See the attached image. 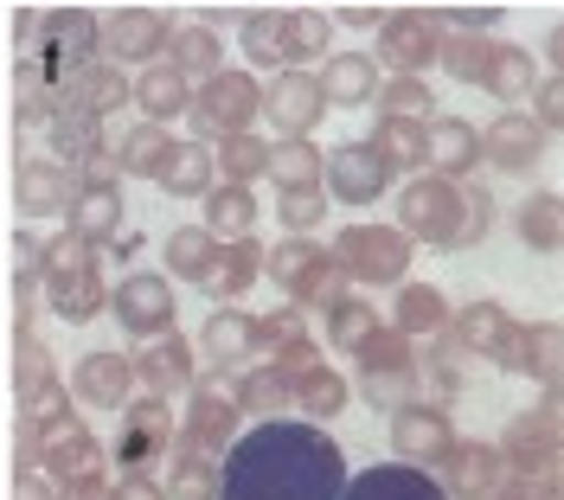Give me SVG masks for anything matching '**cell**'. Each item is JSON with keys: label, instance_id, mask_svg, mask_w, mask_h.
Wrapping results in <instances>:
<instances>
[{"label": "cell", "instance_id": "32", "mask_svg": "<svg viewBox=\"0 0 564 500\" xmlns=\"http://www.w3.org/2000/svg\"><path fill=\"white\" fill-rule=\"evenodd\" d=\"M167 52H174L167 65H174L186 84H206L212 72H225V65H218V58H225V45H218L212 26H180V33L167 39Z\"/></svg>", "mask_w": 564, "mask_h": 500}, {"label": "cell", "instance_id": "53", "mask_svg": "<svg viewBox=\"0 0 564 500\" xmlns=\"http://www.w3.org/2000/svg\"><path fill=\"white\" fill-rule=\"evenodd\" d=\"M282 225L289 231H315L321 213H327V199H321V186H282Z\"/></svg>", "mask_w": 564, "mask_h": 500}, {"label": "cell", "instance_id": "54", "mask_svg": "<svg viewBox=\"0 0 564 500\" xmlns=\"http://www.w3.org/2000/svg\"><path fill=\"white\" fill-rule=\"evenodd\" d=\"M372 104L386 109V116H423L430 109V90H423V77H386V90Z\"/></svg>", "mask_w": 564, "mask_h": 500}, {"label": "cell", "instance_id": "30", "mask_svg": "<svg viewBox=\"0 0 564 500\" xmlns=\"http://www.w3.org/2000/svg\"><path fill=\"white\" fill-rule=\"evenodd\" d=\"M45 289H52V308H58L65 322H90V315L104 308L97 257H90V263H77V270H65V276H45Z\"/></svg>", "mask_w": 564, "mask_h": 500}, {"label": "cell", "instance_id": "56", "mask_svg": "<svg viewBox=\"0 0 564 500\" xmlns=\"http://www.w3.org/2000/svg\"><path fill=\"white\" fill-rule=\"evenodd\" d=\"M443 20H449V26H462V33H488L494 20H500V7H449Z\"/></svg>", "mask_w": 564, "mask_h": 500}, {"label": "cell", "instance_id": "52", "mask_svg": "<svg viewBox=\"0 0 564 500\" xmlns=\"http://www.w3.org/2000/svg\"><path fill=\"white\" fill-rule=\"evenodd\" d=\"M488 231H494V193L488 186H462V238H456V250L481 244Z\"/></svg>", "mask_w": 564, "mask_h": 500}, {"label": "cell", "instance_id": "4", "mask_svg": "<svg viewBox=\"0 0 564 500\" xmlns=\"http://www.w3.org/2000/svg\"><path fill=\"white\" fill-rule=\"evenodd\" d=\"M398 231L423 238V244H449L462 238V186L443 174H417L398 193Z\"/></svg>", "mask_w": 564, "mask_h": 500}, {"label": "cell", "instance_id": "12", "mask_svg": "<svg viewBox=\"0 0 564 500\" xmlns=\"http://www.w3.org/2000/svg\"><path fill=\"white\" fill-rule=\"evenodd\" d=\"M456 443V424L443 404H398L391 411V449L398 463H443V449Z\"/></svg>", "mask_w": 564, "mask_h": 500}, {"label": "cell", "instance_id": "48", "mask_svg": "<svg viewBox=\"0 0 564 500\" xmlns=\"http://www.w3.org/2000/svg\"><path fill=\"white\" fill-rule=\"evenodd\" d=\"M321 308H327V334H334V347H359V340L379 327V315H372L359 295H327Z\"/></svg>", "mask_w": 564, "mask_h": 500}, {"label": "cell", "instance_id": "26", "mask_svg": "<svg viewBox=\"0 0 564 500\" xmlns=\"http://www.w3.org/2000/svg\"><path fill=\"white\" fill-rule=\"evenodd\" d=\"M167 436H174L167 404H161V398H141L135 411H129V430H122V463L129 468L154 463V449H167Z\"/></svg>", "mask_w": 564, "mask_h": 500}, {"label": "cell", "instance_id": "5", "mask_svg": "<svg viewBox=\"0 0 564 500\" xmlns=\"http://www.w3.org/2000/svg\"><path fill=\"white\" fill-rule=\"evenodd\" d=\"M257 109H263V84L250 72H212L193 97V122L206 135H238V129L257 122Z\"/></svg>", "mask_w": 564, "mask_h": 500}, {"label": "cell", "instance_id": "11", "mask_svg": "<svg viewBox=\"0 0 564 500\" xmlns=\"http://www.w3.org/2000/svg\"><path fill=\"white\" fill-rule=\"evenodd\" d=\"M359 372H366V392L386 404V392L391 398H404L411 392V379H417V359H411V334H398V327H372L359 347Z\"/></svg>", "mask_w": 564, "mask_h": 500}, {"label": "cell", "instance_id": "6", "mask_svg": "<svg viewBox=\"0 0 564 500\" xmlns=\"http://www.w3.org/2000/svg\"><path fill=\"white\" fill-rule=\"evenodd\" d=\"M257 116H270V129H276V142H295V135H315V122L327 116V97H321V77L302 72V65H282L276 84L263 90V109Z\"/></svg>", "mask_w": 564, "mask_h": 500}, {"label": "cell", "instance_id": "55", "mask_svg": "<svg viewBox=\"0 0 564 500\" xmlns=\"http://www.w3.org/2000/svg\"><path fill=\"white\" fill-rule=\"evenodd\" d=\"M532 122L545 129V135H558V122H564V84L558 77H545V84H532Z\"/></svg>", "mask_w": 564, "mask_h": 500}, {"label": "cell", "instance_id": "13", "mask_svg": "<svg viewBox=\"0 0 564 500\" xmlns=\"http://www.w3.org/2000/svg\"><path fill=\"white\" fill-rule=\"evenodd\" d=\"M109 308L129 327V340H154L174 327V289H167V276H129V283H116Z\"/></svg>", "mask_w": 564, "mask_h": 500}, {"label": "cell", "instance_id": "43", "mask_svg": "<svg viewBox=\"0 0 564 500\" xmlns=\"http://www.w3.org/2000/svg\"><path fill=\"white\" fill-rule=\"evenodd\" d=\"M295 398V372H282V366H257L245 385H238V411H257V417H270Z\"/></svg>", "mask_w": 564, "mask_h": 500}, {"label": "cell", "instance_id": "14", "mask_svg": "<svg viewBox=\"0 0 564 500\" xmlns=\"http://www.w3.org/2000/svg\"><path fill=\"white\" fill-rule=\"evenodd\" d=\"M494 449H500L507 475H527V481L552 475L558 468V411L545 404L539 417H520V424L507 430V443H494Z\"/></svg>", "mask_w": 564, "mask_h": 500}, {"label": "cell", "instance_id": "35", "mask_svg": "<svg viewBox=\"0 0 564 500\" xmlns=\"http://www.w3.org/2000/svg\"><path fill=\"white\" fill-rule=\"evenodd\" d=\"M116 225H122L116 186H84V193L70 199V231H77L84 244H104V238H116Z\"/></svg>", "mask_w": 564, "mask_h": 500}, {"label": "cell", "instance_id": "21", "mask_svg": "<svg viewBox=\"0 0 564 500\" xmlns=\"http://www.w3.org/2000/svg\"><path fill=\"white\" fill-rule=\"evenodd\" d=\"M129 385H135V359H122V354L77 359V398H84V404L116 411V404H129Z\"/></svg>", "mask_w": 564, "mask_h": 500}, {"label": "cell", "instance_id": "27", "mask_svg": "<svg viewBox=\"0 0 564 500\" xmlns=\"http://www.w3.org/2000/svg\"><path fill=\"white\" fill-rule=\"evenodd\" d=\"M263 276V250L250 244V238H231V250H212V270H206V289L218 302H231V295H245L250 283Z\"/></svg>", "mask_w": 564, "mask_h": 500}, {"label": "cell", "instance_id": "16", "mask_svg": "<svg viewBox=\"0 0 564 500\" xmlns=\"http://www.w3.org/2000/svg\"><path fill=\"white\" fill-rule=\"evenodd\" d=\"M507 481V463L494 443H449L443 449V494L449 500H488Z\"/></svg>", "mask_w": 564, "mask_h": 500}, {"label": "cell", "instance_id": "40", "mask_svg": "<svg viewBox=\"0 0 564 500\" xmlns=\"http://www.w3.org/2000/svg\"><path fill=\"white\" fill-rule=\"evenodd\" d=\"M167 129L161 122H141V129H129V142L116 148V167L122 174H135V180H154L161 174V161H167Z\"/></svg>", "mask_w": 564, "mask_h": 500}, {"label": "cell", "instance_id": "9", "mask_svg": "<svg viewBox=\"0 0 564 500\" xmlns=\"http://www.w3.org/2000/svg\"><path fill=\"white\" fill-rule=\"evenodd\" d=\"M263 270L276 276L289 295H302V302H327V295H340V270H334V257L308 238H289L263 257Z\"/></svg>", "mask_w": 564, "mask_h": 500}, {"label": "cell", "instance_id": "7", "mask_svg": "<svg viewBox=\"0 0 564 500\" xmlns=\"http://www.w3.org/2000/svg\"><path fill=\"white\" fill-rule=\"evenodd\" d=\"M321 180L334 186L340 206H372L391 180H398V167L372 142H347V148H334V154H321Z\"/></svg>", "mask_w": 564, "mask_h": 500}, {"label": "cell", "instance_id": "24", "mask_svg": "<svg viewBox=\"0 0 564 500\" xmlns=\"http://www.w3.org/2000/svg\"><path fill=\"white\" fill-rule=\"evenodd\" d=\"M347 379H340V372H334V366H302V372H295V398H289V404H295V411H308V424H327V417H340V411H347Z\"/></svg>", "mask_w": 564, "mask_h": 500}, {"label": "cell", "instance_id": "15", "mask_svg": "<svg viewBox=\"0 0 564 500\" xmlns=\"http://www.w3.org/2000/svg\"><path fill=\"white\" fill-rule=\"evenodd\" d=\"M340 500H449V494L417 463H372V468H359V475H347Z\"/></svg>", "mask_w": 564, "mask_h": 500}, {"label": "cell", "instance_id": "19", "mask_svg": "<svg viewBox=\"0 0 564 500\" xmlns=\"http://www.w3.org/2000/svg\"><path fill=\"white\" fill-rule=\"evenodd\" d=\"M321 97L334 109H366L379 97V58H366V52H327Z\"/></svg>", "mask_w": 564, "mask_h": 500}, {"label": "cell", "instance_id": "29", "mask_svg": "<svg viewBox=\"0 0 564 500\" xmlns=\"http://www.w3.org/2000/svg\"><path fill=\"white\" fill-rule=\"evenodd\" d=\"M250 225H257V199H250V186H238V180L206 186V231L212 238H250Z\"/></svg>", "mask_w": 564, "mask_h": 500}, {"label": "cell", "instance_id": "25", "mask_svg": "<svg viewBox=\"0 0 564 500\" xmlns=\"http://www.w3.org/2000/svg\"><path fill=\"white\" fill-rule=\"evenodd\" d=\"M45 129H52V148H58L65 161H84L90 148H104V116H90V109L70 104V97H58V104H52Z\"/></svg>", "mask_w": 564, "mask_h": 500}, {"label": "cell", "instance_id": "58", "mask_svg": "<svg viewBox=\"0 0 564 500\" xmlns=\"http://www.w3.org/2000/svg\"><path fill=\"white\" fill-rule=\"evenodd\" d=\"M116 500H161V488H154V481H141V475H129V481H122V494Z\"/></svg>", "mask_w": 564, "mask_h": 500}, {"label": "cell", "instance_id": "31", "mask_svg": "<svg viewBox=\"0 0 564 500\" xmlns=\"http://www.w3.org/2000/svg\"><path fill=\"white\" fill-rule=\"evenodd\" d=\"M135 104L148 109V122H174L180 109H193V84L174 65H148L135 84Z\"/></svg>", "mask_w": 564, "mask_h": 500}, {"label": "cell", "instance_id": "8", "mask_svg": "<svg viewBox=\"0 0 564 500\" xmlns=\"http://www.w3.org/2000/svg\"><path fill=\"white\" fill-rule=\"evenodd\" d=\"M372 33H379V58H386L391 77H423L436 65V52H443V33H436L430 13H391Z\"/></svg>", "mask_w": 564, "mask_h": 500}, {"label": "cell", "instance_id": "37", "mask_svg": "<svg viewBox=\"0 0 564 500\" xmlns=\"http://www.w3.org/2000/svg\"><path fill=\"white\" fill-rule=\"evenodd\" d=\"M481 84H488V90L500 97V104H527V97H532V84H539V65H532V52H520V45H500Z\"/></svg>", "mask_w": 564, "mask_h": 500}, {"label": "cell", "instance_id": "36", "mask_svg": "<svg viewBox=\"0 0 564 500\" xmlns=\"http://www.w3.org/2000/svg\"><path fill=\"white\" fill-rule=\"evenodd\" d=\"M398 334H443L449 327V295L430 283H404V295H398Z\"/></svg>", "mask_w": 564, "mask_h": 500}, {"label": "cell", "instance_id": "50", "mask_svg": "<svg viewBox=\"0 0 564 500\" xmlns=\"http://www.w3.org/2000/svg\"><path fill=\"white\" fill-rule=\"evenodd\" d=\"M186 436H193V443H206V449H225V443H231V404H225V392H199V398H193Z\"/></svg>", "mask_w": 564, "mask_h": 500}, {"label": "cell", "instance_id": "47", "mask_svg": "<svg viewBox=\"0 0 564 500\" xmlns=\"http://www.w3.org/2000/svg\"><path fill=\"white\" fill-rule=\"evenodd\" d=\"M520 238H527L532 250H558V238H564V218H558V193H532L527 206H520Z\"/></svg>", "mask_w": 564, "mask_h": 500}, {"label": "cell", "instance_id": "18", "mask_svg": "<svg viewBox=\"0 0 564 500\" xmlns=\"http://www.w3.org/2000/svg\"><path fill=\"white\" fill-rule=\"evenodd\" d=\"M539 148H545V129L532 116H520V109L494 116L488 135H481V154H488L494 167H507V174H527L532 161H539Z\"/></svg>", "mask_w": 564, "mask_h": 500}, {"label": "cell", "instance_id": "33", "mask_svg": "<svg viewBox=\"0 0 564 500\" xmlns=\"http://www.w3.org/2000/svg\"><path fill=\"white\" fill-rule=\"evenodd\" d=\"M212 174H218V161H212L206 148H199V142H174L154 180H161L167 193H186V199H199V193L212 186Z\"/></svg>", "mask_w": 564, "mask_h": 500}, {"label": "cell", "instance_id": "34", "mask_svg": "<svg viewBox=\"0 0 564 500\" xmlns=\"http://www.w3.org/2000/svg\"><path fill=\"white\" fill-rule=\"evenodd\" d=\"M507 334H513V322H507L500 302H475V308H462L456 315V347L462 354H500Z\"/></svg>", "mask_w": 564, "mask_h": 500}, {"label": "cell", "instance_id": "1", "mask_svg": "<svg viewBox=\"0 0 564 500\" xmlns=\"http://www.w3.org/2000/svg\"><path fill=\"white\" fill-rule=\"evenodd\" d=\"M347 449L308 417H263L238 443H225V463L212 494L218 500H340Z\"/></svg>", "mask_w": 564, "mask_h": 500}, {"label": "cell", "instance_id": "17", "mask_svg": "<svg viewBox=\"0 0 564 500\" xmlns=\"http://www.w3.org/2000/svg\"><path fill=\"white\" fill-rule=\"evenodd\" d=\"M423 161H436L443 180H462L475 161H481V129L462 122V116H436L423 122Z\"/></svg>", "mask_w": 564, "mask_h": 500}, {"label": "cell", "instance_id": "60", "mask_svg": "<svg viewBox=\"0 0 564 500\" xmlns=\"http://www.w3.org/2000/svg\"><path fill=\"white\" fill-rule=\"evenodd\" d=\"M20 500H52L45 494V481H26V468H20Z\"/></svg>", "mask_w": 564, "mask_h": 500}, {"label": "cell", "instance_id": "51", "mask_svg": "<svg viewBox=\"0 0 564 500\" xmlns=\"http://www.w3.org/2000/svg\"><path fill=\"white\" fill-rule=\"evenodd\" d=\"M13 385H20V398H26V404H39V398L52 392V366H45V347H39L26 327H20V366H13Z\"/></svg>", "mask_w": 564, "mask_h": 500}, {"label": "cell", "instance_id": "41", "mask_svg": "<svg viewBox=\"0 0 564 500\" xmlns=\"http://www.w3.org/2000/svg\"><path fill=\"white\" fill-rule=\"evenodd\" d=\"M238 39H245V58H250V65H263V72H282V65H289V45H282V13H245Z\"/></svg>", "mask_w": 564, "mask_h": 500}, {"label": "cell", "instance_id": "20", "mask_svg": "<svg viewBox=\"0 0 564 500\" xmlns=\"http://www.w3.org/2000/svg\"><path fill=\"white\" fill-rule=\"evenodd\" d=\"M193 372H199V359H193V347L180 340L174 327H167V334H154V347L135 359V379H141L154 398H167V392H180V385H193Z\"/></svg>", "mask_w": 564, "mask_h": 500}, {"label": "cell", "instance_id": "3", "mask_svg": "<svg viewBox=\"0 0 564 500\" xmlns=\"http://www.w3.org/2000/svg\"><path fill=\"white\" fill-rule=\"evenodd\" d=\"M327 257H334V270H347L352 283H404L411 238L398 225H347Z\"/></svg>", "mask_w": 564, "mask_h": 500}, {"label": "cell", "instance_id": "46", "mask_svg": "<svg viewBox=\"0 0 564 500\" xmlns=\"http://www.w3.org/2000/svg\"><path fill=\"white\" fill-rule=\"evenodd\" d=\"M212 231L206 225H193V231H174L167 238V270H174L180 283H206V270H212Z\"/></svg>", "mask_w": 564, "mask_h": 500}, {"label": "cell", "instance_id": "38", "mask_svg": "<svg viewBox=\"0 0 564 500\" xmlns=\"http://www.w3.org/2000/svg\"><path fill=\"white\" fill-rule=\"evenodd\" d=\"M199 347H206V359L231 366V359H245L250 347H257V322L238 315V308H218V315L206 322V334H199Z\"/></svg>", "mask_w": 564, "mask_h": 500}, {"label": "cell", "instance_id": "22", "mask_svg": "<svg viewBox=\"0 0 564 500\" xmlns=\"http://www.w3.org/2000/svg\"><path fill=\"white\" fill-rule=\"evenodd\" d=\"M558 347H564V327H558V322H545V327H513L500 354H513V366H520L527 379H539V385L552 392V385H558Z\"/></svg>", "mask_w": 564, "mask_h": 500}, {"label": "cell", "instance_id": "39", "mask_svg": "<svg viewBox=\"0 0 564 500\" xmlns=\"http://www.w3.org/2000/svg\"><path fill=\"white\" fill-rule=\"evenodd\" d=\"M494 52H500V39L488 33H462V39H443V52H436V65L456 77V84H481L494 65Z\"/></svg>", "mask_w": 564, "mask_h": 500}, {"label": "cell", "instance_id": "28", "mask_svg": "<svg viewBox=\"0 0 564 500\" xmlns=\"http://www.w3.org/2000/svg\"><path fill=\"white\" fill-rule=\"evenodd\" d=\"M65 97H70V104H84L90 116H109L116 104H129V77H122V65H109V58H104V65L90 58V65L65 84Z\"/></svg>", "mask_w": 564, "mask_h": 500}, {"label": "cell", "instance_id": "59", "mask_svg": "<svg viewBox=\"0 0 564 500\" xmlns=\"http://www.w3.org/2000/svg\"><path fill=\"white\" fill-rule=\"evenodd\" d=\"M340 20H347V26H379V20H386V13H372V7H347V13H340Z\"/></svg>", "mask_w": 564, "mask_h": 500}, {"label": "cell", "instance_id": "45", "mask_svg": "<svg viewBox=\"0 0 564 500\" xmlns=\"http://www.w3.org/2000/svg\"><path fill=\"white\" fill-rule=\"evenodd\" d=\"M270 174H276V186H321V148L308 135L276 142L270 148Z\"/></svg>", "mask_w": 564, "mask_h": 500}, {"label": "cell", "instance_id": "42", "mask_svg": "<svg viewBox=\"0 0 564 500\" xmlns=\"http://www.w3.org/2000/svg\"><path fill=\"white\" fill-rule=\"evenodd\" d=\"M372 148L386 154L391 167H423V116H379Z\"/></svg>", "mask_w": 564, "mask_h": 500}, {"label": "cell", "instance_id": "44", "mask_svg": "<svg viewBox=\"0 0 564 500\" xmlns=\"http://www.w3.org/2000/svg\"><path fill=\"white\" fill-rule=\"evenodd\" d=\"M282 45H289V65H308L334 52V26L321 13H282Z\"/></svg>", "mask_w": 564, "mask_h": 500}, {"label": "cell", "instance_id": "2", "mask_svg": "<svg viewBox=\"0 0 564 500\" xmlns=\"http://www.w3.org/2000/svg\"><path fill=\"white\" fill-rule=\"evenodd\" d=\"M97 58V13H33L20 20V90H65Z\"/></svg>", "mask_w": 564, "mask_h": 500}, {"label": "cell", "instance_id": "23", "mask_svg": "<svg viewBox=\"0 0 564 500\" xmlns=\"http://www.w3.org/2000/svg\"><path fill=\"white\" fill-rule=\"evenodd\" d=\"M70 174L58 161H26L20 167V218H58L70 213Z\"/></svg>", "mask_w": 564, "mask_h": 500}, {"label": "cell", "instance_id": "10", "mask_svg": "<svg viewBox=\"0 0 564 500\" xmlns=\"http://www.w3.org/2000/svg\"><path fill=\"white\" fill-rule=\"evenodd\" d=\"M167 39H174L167 13H148V7L97 20V52H104L109 65H148L154 52H167Z\"/></svg>", "mask_w": 564, "mask_h": 500}, {"label": "cell", "instance_id": "57", "mask_svg": "<svg viewBox=\"0 0 564 500\" xmlns=\"http://www.w3.org/2000/svg\"><path fill=\"white\" fill-rule=\"evenodd\" d=\"M174 494H180V500H206V494H212V475H206L199 463L174 468Z\"/></svg>", "mask_w": 564, "mask_h": 500}, {"label": "cell", "instance_id": "49", "mask_svg": "<svg viewBox=\"0 0 564 500\" xmlns=\"http://www.w3.org/2000/svg\"><path fill=\"white\" fill-rule=\"evenodd\" d=\"M212 161H218L225 174L238 180V186H250V180H257V174H270V148L257 142L250 129H238V135H225V148H218Z\"/></svg>", "mask_w": 564, "mask_h": 500}]
</instances>
